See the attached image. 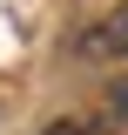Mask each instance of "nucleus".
<instances>
[{"label": "nucleus", "mask_w": 128, "mask_h": 135, "mask_svg": "<svg viewBox=\"0 0 128 135\" xmlns=\"http://www.w3.org/2000/svg\"><path fill=\"white\" fill-rule=\"evenodd\" d=\"M108 115H115V122H128V81H115V88H108Z\"/></svg>", "instance_id": "2"}, {"label": "nucleus", "mask_w": 128, "mask_h": 135, "mask_svg": "<svg viewBox=\"0 0 128 135\" xmlns=\"http://www.w3.org/2000/svg\"><path fill=\"white\" fill-rule=\"evenodd\" d=\"M81 54H128V0L101 20L95 34H88V41H81Z\"/></svg>", "instance_id": "1"}, {"label": "nucleus", "mask_w": 128, "mask_h": 135, "mask_svg": "<svg viewBox=\"0 0 128 135\" xmlns=\"http://www.w3.org/2000/svg\"><path fill=\"white\" fill-rule=\"evenodd\" d=\"M41 135H88V122H54V128H41Z\"/></svg>", "instance_id": "3"}]
</instances>
